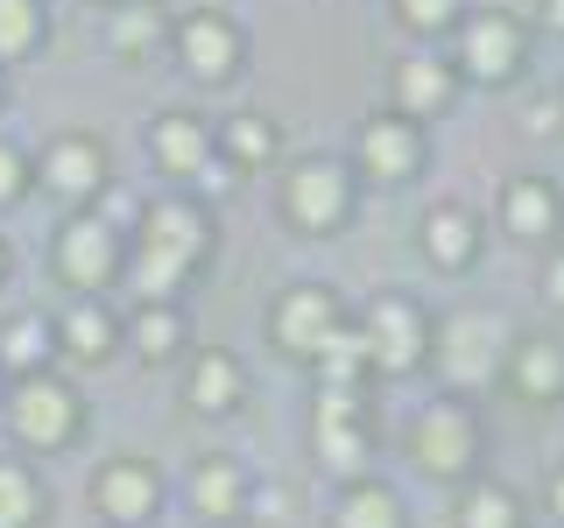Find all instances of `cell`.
I'll list each match as a JSON object with an SVG mask.
<instances>
[{
	"label": "cell",
	"instance_id": "obj_1",
	"mask_svg": "<svg viewBox=\"0 0 564 528\" xmlns=\"http://www.w3.org/2000/svg\"><path fill=\"white\" fill-rule=\"evenodd\" d=\"M205 254H212V211L198 198H184V190H170V198L141 205V226H134L120 275H128V289L141 304H176V289L205 268Z\"/></svg>",
	"mask_w": 564,
	"mask_h": 528
},
{
	"label": "cell",
	"instance_id": "obj_2",
	"mask_svg": "<svg viewBox=\"0 0 564 528\" xmlns=\"http://www.w3.org/2000/svg\"><path fill=\"white\" fill-rule=\"evenodd\" d=\"M402 451H410L416 472H431V480H452V486L473 480V472H480V451H487L473 402H458V395L423 402L410 416V430H402Z\"/></svg>",
	"mask_w": 564,
	"mask_h": 528
},
{
	"label": "cell",
	"instance_id": "obj_3",
	"mask_svg": "<svg viewBox=\"0 0 564 528\" xmlns=\"http://www.w3.org/2000/svg\"><path fill=\"white\" fill-rule=\"evenodd\" d=\"M352 324H360V345H367V366H375V374H416V366H431V310H423L416 296L375 289Z\"/></svg>",
	"mask_w": 564,
	"mask_h": 528
},
{
	"label": "cell",
	"instance_id": "obj_4",
	"mask_svg": "<svg viewBox=\"0 0 564 528\" xmlns=\"http://www.w3.org/2000/svg\"><path fill=\"white\" fill-rule=\"evenodd\" d=\"M445 64H452V78H466V85H508V78H522V64H529V29L508 8H473L466 22L452 29Z\"/></svg>",
	"mask_w": 564,
	"mask_h": 528
},
{
	"label": "cell",
	"instance_id": "obj_5",
	"mask_svg": "<svg viewBox=\"0 0 564 528\" xmlns=\"http://www.w3.org/2000/svg\"><path fill=\"white\" fill-rule=\"evenodd\" d=\"M78 430H85V395L57 374V366H50V374L14 381V395H8V437L22 451H64Z\"/></svg>",
	"mask_w": 564,
	"mask_h": 528
},
{
	"label": "cell",
	"instance_id": "obj_6",
	"mask_svg": "<svg viewBox=\"0 0 564 528\" xmlns=\"http://www.w3.org/2000/svg\"><path fill=\"white\" fill-rule=\"evenodd\" d=\"M508 339H516V324L480 304V310H458V317H445V324H431V360L445 366L452 387H480V381L501 374Z\"/></svg>",
	"mask_w": 564,
	"mask_h": 528
},
{
	"label": "cell",
	"instance_id": "obj_7",
	"mask_svg": "<svg viewBox=\"0 0 564 528\" xmlns=\"http://www.w3.org/2000/svg\"><path fill=\"white\" fill-rule=\"evenodd\" d=\"M120 261H128V240H120L99 211H70V219L57 226V240H50V268H57V282H64L70 296L113 289Z\"/></svg>",
	"mask_w": 564,
	"mask_h": 528
},
{
	"label": "cell",
	"instance_id": "obj_8",
	"mask_svg": "<svg viewBox=\"0 0 564 528\" xmlns=\"http://www.w3.org/2000/svg\"><path fill=\"white\" fill-rule=\"evenodd\" d=\"M346 211H352V163H339V155H304V163L282 176V219L304 240L339 233Z\"/></svg>",
	"mask_w": 564,
	"mask_h": 528
},
{
	"label": "cell",
	"instance_id": "obj_9",
	"mask_svg": "<svg viewBox=\"0 0 564 528\" xmlns=\"http://www.w3.org/2000/svg\"><path fill=\"white\" fill-rule=\"evenodd\" d=\"M311 451H317V465L339 472V480H367V465H375V430H367V402L352 395V387H317Z\"/></svg>",
	"mask_w": 564,
	"mask_h": 528
},
{
	"label": "cell",
	"instance_id": "obj_10",
	"mask_svg": "<svg viewBox=\"0 0 564 528\" xmlns=\"http://www.w3.org/2000/svg\"><path fill=\"white\" fill-rule=\"evenodd\" d=\"M346 324V304L325 289V282H290V289L269 304V339H275V352L282 360H317L325 352V339Z\"/></svg>",
	"mask_w": 564,
	"mask_h": 528
},
{
	"label": "cell",
	"instance_id": "obj_11",
	"mask_svg": "<svg viewBox=\"0 0 564 528\" xmlns=\"http://www.w3.org/2000/svg\"><path fill=\"white\" fill-rule=\"evenodd\" d=\"M163 43L198 85H219V78H234V70L247 64V35H240L234 14H219V8H191L184 22H170Z\"/></svg>",
	"mask_w": 564,
	"mask_h": 528
},
{
	"label": "cell",
	"instance_id": "obj_12",
	"mask_svg": "<svg viewBox=\"0 0 564 528\" xmlns=\"http://www.w3.org/2000/svg\"><path fill=\"white\" fill-rule=\"evenodd\" d=\"M35 163V184L50 190L57 205H70V211H85L93 198H106V141L99 134H85V128H70V134H57L43 155H29Z\"/></svg>",
	"mask_w": 564,
	"mask_h": 528
},
{
	"label": "cell",
	"instance_id": "obj_13",
	"mask_svg": "<svg viewBox=\"0 0 564 528\" xmlns=\"http://www.w3.org/2000/svg\"><path fill=\"white\" fill-rule=\"evenodd\" d=\"M93 507L106 515V528H149L163 515V472L149 458H106L93 472Z\"/></svg>",
	"mask_w": 564,
	"mask_h": 528
},
{
	"label": "cell",
	"instance_id": "obj_14",
	"mask_svg": "<svg viewBox=\"0 0 564 528\" xmlns=\"http://www.w3.org/2000/svg\"><path fill=\"white\" fill-rule=\"evenodd\" d=\"M501 381L516 387L529 409H557L564 402V339L557 331H516L501 352Z\"/></svg>",
	"mask_w": 564,
	"mask_h": 528
},
{
	"label": "cell",
	"instance_id": "obj_15",
	"mask_svg": "<svg viewBox=\"0 0 564 528\" xmlns=\"http://www.w3.org/2000/svg\"><path fill=\"white\" fill-rule=\"evenodd\" d=\"M352 148H360V176H375V184H410L423 169V155H431L423 148V128L402 120V113H375Z\"/></svg>",
	"mask_w": 564,
	"mask_h": 528
},
{
	"label": "cell",
	"instance_id": "obj_16",
	"mask_svg": "<svg viewBox=\"0 0 564 528\" xmlns=\"http://www.w3.org/2000/svg\"><path fill=\"white\" fill-rule=\"evenodd\" d=\"M184 493H191V515H198L205 528H226V521H247V493H254V480H247V465L234 451H205Z\"/></svg>",
	"mask_w": 564,
	"mask_h": 528
},
{
	"label": "cell",
	"instance_id": "obj_17",
	"mask_svg": "<svg viewBox=\"0 0 564 528\" xmlns=\"http://www.w3.org/2000/svg\"><path fill=\"white\" fill-rule=\"evenodd\" d=\"M57 324V352H70L78 366H106L120 352V317L106 296H70L64 317H50Z\"/></svg>",
	"mask_w": 564,
	"mask_h": 528
},
{
	"label": "cell",
	"instance_id": "obj_18",
	"mask_svg": "<svg viewBox=\"0 0 564 528\" xmlns=\"http://www.w3.org/2000/svg\"><path fill=\"white\" fill-rule=\"evenodd\" d=\"M416 246H423V261H431L437 275H466L473 261H480V219H473L466 205H431L423 211V226H416Z\"/></svg>",
	"mask_w": 564,
	"mask_h": 528
},
{
	"label": "cell",
	"instance_id": "obj_19",
	"mask_svg": "<svg viewBox=\"0 0 564 528\" xmlns=\"http://www.w3.org/2000/svg\"><path fill=\"white\" fill-rule=\"evenodd\" d=\"M212 155H219V148H212V120L205 113H155L149 120V163L163 176H184V184H191Z\"/></svg>",
	"mask_w": 564,
	"mask_h": 528
},
{
	"label": "cell",
	"instance_id": "obj_20",
	"mask_svg": "<svg viewBox=\"0 0 564 528\" xmlns=\"http://www.w3.org/2000/svg\"><path fill=\"white\" fill-rule=\"evenodd\" d=\"M557 226H564L557 190L543 176H508L501 184V233L516 246H543V240H557Z\"/></svg>",
	"mask_w": 564,
	"mask_h": 528
},
{
	"label": "cell",
	"instance_id": "obj_21",
	"mask_svg": "<svg viewBox=\"0 0 564 528\" xmlns=\"http://www.w3.org/2000/svg\"><path fill=\"white\" fill-rule=\"evenodd\" d=\"M452 92H458V78H452V64L445 57H402L395 70H388V113H402V120H431V113H445L452 106Z\"/></svg>",
	"mask_w": 564,
	"mask_h": 528
},
{
	"label": "cell",
	"instance_id": "obj_22",
	"mask_svg": "<svg viewBox=\"0 0 564 528\" xmlns=\"http://www.w3.org/2000/svg\"><path fill=\"white\" fill-rule=\"evenodd\" d=\"M120 339L134 345L141 366H170L191 345V310L184 304H134V317L120 324Z\"/></svg>",
	"mask_w": 564,
	"mask_h": 528
},
{
	"label": "cell",
	"instance_id": "obj_23",
	"mask_svg": "<svg viewBox=\"0 0 564 528\" xmlns=\"http://www.w3.org/2000/svg\"><path fill=\"white\" fill-rule=\"evenodd\" d=\"M184 402H191L198 416H234L240 402H247V374H240L234 352L205 345L198 360H191V374H184Z\"/></svg>",
	"mask_w": 564,
	"mask_h": 528
},
{
	"label": "cell",
	"instance_id": "obj_24",
	"mask_svg": "<svg viewBox=\"0 0 564 528\" xmlns=\"http://www.w3.org/2000/svg\"><path fill=\"white\" fill-rule=\"evenodd\" d=\"M50 360H57V324L43 310H22L0 324V374L29 381V374H50Z\"/></svg>",
	"mask_w": 564,
	"mask_h": 528
},
{
	"label": "cell",
	"instance_id": "obj_25",
	"mask_svg": "<svg viewBox=\"0 0 564 528\" xmlns=\"http://www.w3.org/2000/svg\"><path fill=\"white\" fill-rule=\"evenodd\" d=\"M452 528H522V493L508 480H458V501H452Z\"/></svg>",
	"mask_w": 564,
	"mask_h": 528
},
{
	"label": "cell",
	"instance_id": "obj_26",
	"mask_svg": "<svg viewBox=\"0 0 564 528\" xmlns=\"http://www.w3.org/2000/svg\"><path fill=\"white\" fill-rule=\"evenodd\" d=\"M402 493L388 480H346L332 501V528H402Z\"/></svg>",
	"mask_w": 564,
	"mask_h": 528
},
{
	"label": "cell",
	"instance_id": "obj_27",
	"mask_svg": "<svg viewBox=\"0 0 564 528\" xmlns=\"http://www.w3.org/2000/svg\"><path fill=\"white\" fill-rule=\"evenodd\" d=\"M50 501L29 458H0V528H43Z\"/></svg>",
	"mask_w": 564,
	"mask_h": 528
},
{
	"label": "cell",
	"instance_id": "obj_28",
	"mask_svg": "<svg viewBox=\"0 0 564 528\" xmlns=\"http://www.w3.org/2000/svg\"><path fill=\"white\" fill-rule=\"evenodd\" d=\"M212 148H219L226 163H234V169L247 176V169L275 163V148H282V141H275V128H269L261 113H234L226 128H212Z\"/></svg>",
	"mask_w": 564,
	"mask_h": 528
},
{
	"label": "cell",
	"instance_id": "obj_29",
	"mask_svg": "<svg viewBox=\"0 0 564 528\" xmlns=\"http://www.w3.org/2000/svg\"><path fill=\"white\" fill-rule=\"evenodd\" d=\"M163 35H170V22L155 8H141V0H128V8L106 14V50H113V57H128V64L155 57V43H163Z\"/></svg>",
	"mask_w": 564,
	"mask_h": 528
},
{
	"label": "cell",
	"instance_id": "obj_30",
	"mask_svg": "<svg viewBox=\"0 0 564 528\" xmlns=\"http://www.w3.org/2000/svg\"><path fill=\"white\" fill-rule=\"evenodd\" d=\"M43 35H50L43 0H0V64L35 57V50H43Z\"/></svg>",
	"mask_w": 564,
	"mask_h": 528
},
{
	"label": "cell",
	"instance_id": "obj_31",
	"mask_svg": "<svg viewBox=\"0 0 564 528\" xmlns=\"http://www.w3.org/2000/svg\"><path fill=\"white\" fill-rule=\"evenodd\" d=\"M388 14H395V29H410V35H452L466 22V0H388Z\"/></svg>",
	"mask_w": 564,
	"mask_h": 528
},
{
	"label": "cell",
	"instance_id": "obj_32",
	"mask_svg": "<svg viewBox=\"0 0 564 528\" xmlns=\"http://www.w3.org/2000/svg\"><path fill=\"white\" fill-rule=\"evenodd\" d=\"M29 190H35V163L14 141H0V205H22Z\"/></svg>",
	"mask_w": 564,
	"mask_h": 528
},
{
	"label": "cell",
	"instance_id": "obj_33",
	"mask_svg": "<svg viewBox=\"0 0 564 528\" xmlns=\"http://www.w3.org/2000/svg\"><path fill=\"white\" fill-rule=\"evenodd\" d=\"M234 176H240V169L226 163V155H212V163H205L198 176H191V190H184V198H198V205H205V198H226V190H234Z\"/></svg>",
	"mask_w": 564,
	"mask_h": 528
},
{
	"label": "cell",
	"instance_id": "obj_34",
	"mask_svg": "<svg viewBox=\"0 0 564 528\" xmlns=\"http://www.w3.org/2000/svg\"><path fill=\"white\" fill-rule=\"evenodd\" d=\"M522 128H529V134H536V141H551V134L564 128V99H557V92H543V99H529V106H522Z\"/></svg>",
	"mask_w": 564,
	"mask_h": 528
},
{
	"label": "cell",
	"instance_id": "obj_35",
	"mask_svg": "<svg viewBox=\"0 0 564 528\" xmlns=\"http://www.w3.org/2000/svg\"><path fill=\"white\" fill-rule=\"evenodd\" d=\"M247 515H254L261 528H282V521H290V493H282V486H254V493H247Z\"/></svg>",
	"mask_w": 564,
	"mask_h": 528
},
{
	"label": "cell",
	"instance_id": "obj_36",
	"mask_svg": "<svg viewBox=\"0 0 564 528\" xmlns=\"http://www.w3.org/2000/svg\"><path fill=\"white\" fill-rule=\"evenodd\" d=\"M543 304L564 310V246H551V261H543Z\"/></svg>",
	"mask_w": 564,
	"mask_h": 528
},
{
	"label": "cell",
	"instance_id": "obj_37",
	"mask_svg": "<svg viewBox=\"0 0 564 528\" xmlns=\"http://www.w3.org/2000/svg\"><path fill=\"white\" fill-rule=\"evenodd\" d=\"M543 501H551V515H557V521H564V465H557V472H551V486H543Z\"/></svg>",
	"mask_w": 564,
	"mask_h": 528
},
{
	"label": "cell",
	"instance_id": "obj_38",
	"mask_svg": "<svg viewBox=\"0 0 564 528\" xmlns=\"http://www.w3.org/2000/svg\"><path fill=\"white\" fill-rule=\"evenodd\" d=\"M543 22H551V29L564 35V0H543Z\"/></svg>",
	"mask_w": 564,
	"mask_h": 528
},
{
	"label": "cell",
	"instance_id": "obj_39",
	"mask_svg": "<svg viewBox=\"0 0 564 528\" xmlns=\"http://www.w3.org/2000/svg\"><path fill=\"white\" fill-rule=\"evenodd\" d=\"M0 275H8V240H0Z\"/></svg>",
	"mask_w": 564,
	"mask_h": 528
}]
</instances>
